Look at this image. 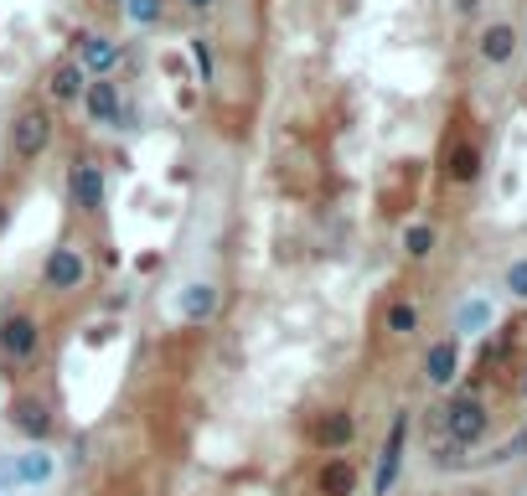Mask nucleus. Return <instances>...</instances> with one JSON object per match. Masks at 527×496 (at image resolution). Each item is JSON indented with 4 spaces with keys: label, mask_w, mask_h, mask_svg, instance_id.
Returning a JSON list of instances; mask_svg holds the SVG:
<instances>
[{
    "label": "nucleus",
    "mask_w": 527,
    "mask_h": 496,
    "mask_svg": "<svg viewBox=\"0 0 527 496\" xmlns=\"http://www.w3.org/2000/svg\"><path fill=\"white\" fill-rule=\"evenodd\" d=\"M52 140H57V114L47 104H37V99L21 104L11 114V124H6V150H11L16 166H37L52 150Z\"/></svg>",
    "instance_id": "f257e3e1"
},
{
    "label": "nucleus",
    "mask_w": 527,
    "mask_h": 496,
    "mask_svg": "<svg viewBox=\"0 0 527 496\" xmlns=\"http://www.w3.org/2000/svg\"><path fill=\"white\" fill-rule=\"evenodd\" d=\"M88 279H93V264H88L83 243L62 238L47 248V259H42V290L47 295H78V290H88Z\"/></svg>",
    "instance_id": "f03ea898"
},
{
    "label": "nucleus",
    "mask_w": 527,
    "mask_h": 496,
    "mask_svg": "<svg viewBox=\"0 0 527 496\" xmlns=\"http://www.w3.org/2000/svg\"><path fill=\"white\" fill-rule=\"evenodd\" d=\"M42 357V326L31 310H6L0 316V362L6 367H31Z\"/></svg>",
    "instance_id": "7ed1b4c3"
},
{
    "label": "nucleus",
    "mask_w": 527,
    "mask_h": 496,
    "mask_svg": "<svg viewBox=\"0 0 527 496\" xmlns=\"http://www.w3.org/2000/svg\"><path fill=\"white\" fill-rule=\"evenodd\" d=\"M68 197H73V207L83 217H104V207H109V176H104V166L93 161V155H83V161L68 166Z\"/></svg>",
    "instance_id": "20e7f679"
},
{
    "label": "nucleus",
    "mask_w": 527,
    "mask_h": 496,
    "mask_svg": "<svg viewBox=\"0 0 527 496\" xmlns=\"http://www.w3.org/2000/svg\"><path fill=\"white\" fill-rule=\"evenodd\" d=\"M440 424H445V434H450V445H476L481 434L491 429V414H486V403L476 398V393H460V398H450L445 409H440Z\"/></svg>",
    "instance_id": "39448f33"
},
{
    "label": "nucleus",
    "mask_w": 527,
    "mask_h": 496,
    "mask_svg": "<svg viewBox=\"0 0 527 496\" xmlns=\"http://www.w3.org/2000/svg\"><path fill=\"white\" fill-rule=\"evenodd\" d=\"M83 88H88V73H83V62L68 52V57H57L52 68H47L42 99H47V109H73L83 99Z\"/></svg>",
    "instance_id": "423d86ee"
},
{
    "label": "nucleus",
    "mask_w": 527,
    "mask_h": 496,
    "mask_svg": "<svg viewBox=\"0 0 527 496\" xmlns=\"http://www.w3.org/2000/svg\"><path fill=\"white\" fill-rule=\"evenodd\" d=\"M78 104H83L93 130H119V119H124V88H119V78H88Z\"/></svg>",
    "instance_id": "0eeeda50"
},
{
    "label": "nucleus",
    "mask_w": 527,
    "mask_h": 496,
    "mask_svg": "<svg viewBox=\"0 0 527 496\" xmlns=\"http://www.w3.org/2000/svg\"><path fill=\"white\" fill-rule=\"evenodd\" d=\"M403 450H409V409H398L393 424H388V440H383V455H378V471H372V496H388V491L398 486Z\"/></svg>",
    "instance_id": "6e6552de"
},
{
    "label": "nucleus",
    "mask_w": 527,
    "mask_h": 496,
    "mask_svg": "<svg viewBox=\"0 0 527 496\" xmlns=\"http://www.w3.org/2000/svg\"><path fill=\"white\" fill-rule=\"evenodd\" d=\"M217 310H223V290H217L212 279H186V285L176 290V316H181L186 326L217 321Z\"/></svg>",
    "instance_id": "1a4fd4ad"
},
{
    "label": "nucleus",
    "mask_w": 527,
    "mask_h": 496,
    "mask_svg": "<svg viewBox=\"0 0 527 496\" xmlns=\"http://www.w3.org/2000/svg\"><path fill=\"white\" fill-rule=\"evenodd\" d=\"M73 57L83 62V73H88V78H119L124 42H119V37H109V31H88V37L78 42V52H73Z\"/></svg>",
    "instance_id": "9d476101"
},
{
    "label": "nucleus",
    "mask_w": 527,
    "mask_h": 496,
    "mask_svg": "<svg viewBox=\"0 0 527 496\" xmlns=\"http://www.w3.org/2000/svg\"><path fill=\"white\" fill-rule=\"evenodd\" d=\"M11 429H16V434H26L31 445H47L52 434H57V414H52V403H47V398H37V393L16 398V403H11Z\"/></svg>",
    "instance_id": "9b49d317"
},
{
    "label": "nucleus",
    "mask_w": 527,
    "mask_h": 496,
    "mask_svg": "<svg viewBox=\"0 0 527 496\" xmlns=\"http://www.w3.org/2000/svg\"><path fill=\"white\" fill-rule=\"evenodd\" d=\"M352 434H357V419H352V409H326L316 424H310V440H316L326 455H341L352 445Z\"/></svg>",
    "instance_id": "f8f14e48"
},
{
    "label": "nucleus",
    "mask_w": 527,
    "mask_h": 496,
    "mask_svg": "<svg viewBox=\"0 0 527 496\" xmlns=\"http://www.w3.org/2000/svg\"><path fill=\"white\" fill-rule=\"evenodd\" d=\"M57 476V455L47 445H26L16 460H11V481L16 486H47Z\"/></svg>",
    "instance_id": "ddd939ff"
},
{
    "label": "nucleus",
    "mask_w": 527,
    "mask_h": 496,
    "mask_svg": "<svg viewBox=\"0 0 527 496\" xmlns=\"http://www.w3.org/2000/svg\"><path fill=\"white\" fill-rule=\"evenodd\" d=\"M455 372H460V341L455 336H440L424 352V378H429V388H450Z\"/></svg>",
    "instance_id": "4468645a"
},
{
    "label": "nucleus",
    "mask_w": 527,
    "mask_h": 496,
    "mask_svg": "<svg viewBox=\"0 0 527 496\" xmlns=\"http://www.w3.org/2000/svg\"><path fill=\"white\" fill-rule=\"evenodd\" d=\"M316 491H321V496H357V465L341 460V455H331V460L321 465V476H316Z\"/></svg>",
    "instance_id": "2eb2a0df"
},
{
    "label": "nucleus",
    "mask_w": 527,
    "mask_h": 496,
    "mask_svg": "<svg viewBox=\"0 0 527 496\" xmlns=\"http://www.w3.org/2000/svg\"><path fill=\"white\" fill-rule=\"evenodd\" d=\"M445 176L460 181V186L476 181V176H481V150H476L471 140H450V145H445Z\"/></svg>",
    "instance_id": "dca6fc26"
},
{
    "label": "nucleus",
    "mask_w": 527,
    "mask_h": 496,
    "mask_svg": "<svg viewBox=\"0 0 527 496\" xmlns=\"http://www.w3.org/2000/svg\"><path fill=\"white\" fill-rule=\"evenodd\" d=\"M512 52H517V31H512L507 21H496V26H486V31H481V57L491 62V68L512 62Z\"/></svg>",
    "instance_id": "f3484780"
},
{
    "label": "nucleus",
    "mask_w": 527,
    "mask_h": 496,
    "mask_svg": "<svg viewBox=\"0 0 527 496\" xmlns=\"http://www.w3.org/2000/svg\"><path fill=\"white\" fill-rule=\"evenodd\" d=\"M383 331H388V336H414V331H419V305H414V300H393V305L383 310Z\"/></svg>",
    "instance_id": "a211bd4d"
},
{
    "label": "nucleus",
    "mask_w": 527,
    "mask_h": 496,
    "mask_svg": "<svg viewBox=\"0 0 527 496\" xmlns=\"http://www.w3.org/2000/svg\"><path fill=\"white\" fill-rule=\"evenodd\" d=\"M186 52H192V68H197V78H202V83H212V78H217V57H212V37H207V31H197V37H186Z\"/></svg>",
    "instance_id": "6ab92c4d"
},
{
    "label": "nucleus",
    "mask_w": 527,
    "mask_h": 496,
    "mask_svg": "<svg viewBox=\"0 0 527 496\" xmlns=\"http://www.w3.org/2000/svg\"><path fill=\"white\" fill-rule=\"evenodd\" d=\"M403 254H409V259H429L434 254V228L429 223H409V228H403Z\"/></svg>",
    "instance_id": "aec40b11"
},
{
    "label": "nucleus",
    "mask_w": 527,
    "mask_h": 496,
    "mask_svg": "<svg viewBox=\"0 0 527 496\" xmlns=\"http://www.w3.org/2000/svg\"><path fill=\"white\" fill-rule=\"evenodd\" d=\"M124 16H130L135 26H155L161 21V0H124Z\"/></svg>",
    "instance_id": "412c9836"
},
{
    "label": "nucleus",
    "mask_w": 527,
    "mask_h": 496,
    "mask_svg": "<svg viewBox=\"0 0 527 496\" xmlns=\"http://www.w3.org/2000/svg\"><path fill=\"white\" fill-rule=\"evenodd\" d=\"M486 321H491V305H486V300H471V305L460 310V331H471V326H486Z\"/></svg>",
    "instance_id": "4be33fe9"
},
{
    "label": "nucleus",
    "mask_w": 527,
    "mask_h": 496,
    "mask_svg": "<svg viewBox=\"0 0 527 496\" xmlns=\"http://www.w3.org/2000/svg\"><path fill=\"white\" fill-rule=\"evenodd\" d=\"M507 290H512L517 300H527V259H512V264H507Z\"/></svg>",
    "instance_id": "5701e85b"
},
{
    "label": "nucleus",
    "mask_w": 527,
    "mask_h": 496,
    "mask_svg": "<svg viewBox=\"0 0 527 496\" xmlns=\"http://www.w3.org/2000/svg\"><path fill=\"white\" fill-rule=\"evenodd\" d=\"M176 6H181L186 16H212L217 6H223V0H176Z\"/></svg>",
    "instance_id": "b1692460"
},
{
    "label": "nucleus",
    "mask_w": 527,
    "mask_h": 496,
    "mask_svg": "<svg viewBox=\"0 0 527 496\" xmlns=\"http://www.w3.org/2000/svg\"><path fill=\"white\" fill-rule=\"evenodd\" d=\"M522 450H527V424L517 429V440H512V445H502V450H496V460H512V455H522Z\"/></svg>",
    "instance_id": "393cba45"
},
{
    "label": "nucleus",
    "mask_w": 527,
    "mask_h": 496,
    "mask_svg": "<svg viewBox=\"0 0 527 496\" xmlns=\"http://www.w3.org/2000/svg\"><path fill=\"white\" fill-rule=\"evenodd\" d=\"M6 223H11V207H6V202H0V233H6Z\"/></svg>",
    "instance_id": "a878e982"
},
{
    "label": "nucleus",
    "mask_w": 527,
    "mask_h": 496,
    "mask_svg": "<svg viewBox=\"0 0 527 496\" xmlns=\"http://www.w3.org/2000/svg\"><path fill=\"white\" fill-rule=\"evenodd\" d=\"M109 6H114V11H124V0H109Z\"/></svg>",
    "instance_id": "bb28decb"
},
{
    "label": "nucleus",
    "mask_w": 527,
    "mask_h": 496,
    "mask_svg": "<svg viewBox=\"0 0 527 496\" xmlns=\"http://www.w3.org/2000/svg\"><path fill=\"white\" fill-rule=\"evenodd\" d=\"M522 393H527V378H522Z\"/></svg>",
    "instance_id": "cd10ccee"
}]
</instances>
